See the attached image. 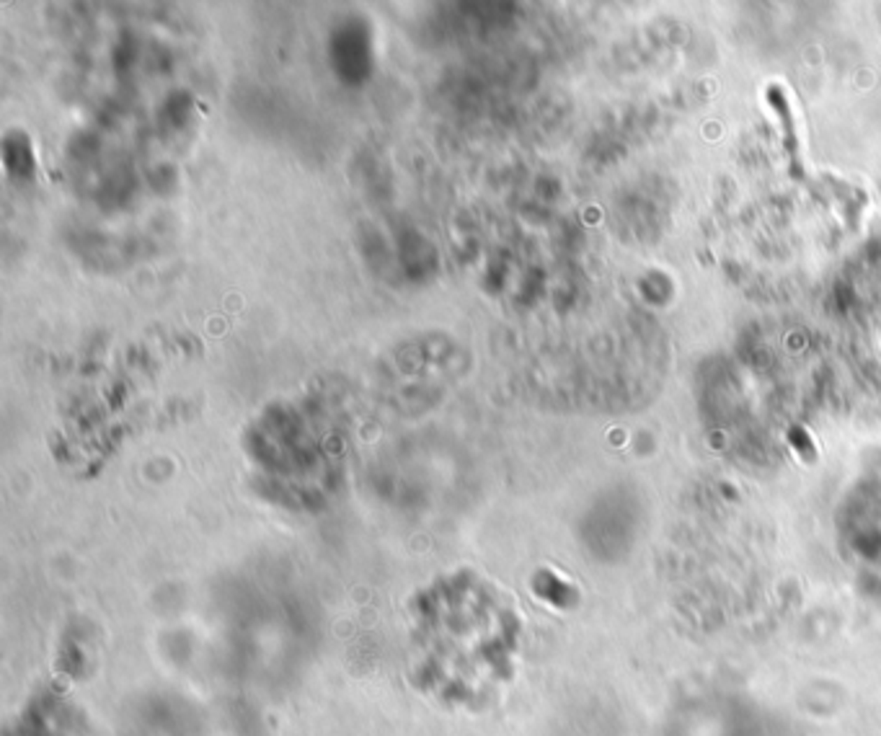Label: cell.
<instances>
[{"label":"cell","instance_id":"2","mask_svg":"<svg viewBox=\"0 0 881 736\" xmlns=\"http://www.w3.org/2000/svg\"><path fill=\"white\" fill-rule=\"evenodd\" d=\"M788 442H791V445L798 449V455L804 457V460H814V457H817V455H814V452H817V447H814L812 437H809V432H806L804 426H794V429L788 432Z\"/></svg>","mask_w":881,"mask_h":736},{"label":"cell","instance_id":"1","mask_svg":"<svg viewBox=\"0 0 881 736\" xmlns=\"http://www.w3.org/2000/svg\"><path fill=\"white\" fill-rule=\"evenodd\" d=\"M768 101H771V106L780 117V127H783V137H786V150H788V155H791V161L796 163L798 161V135H796V122H794L791 103H788V99L780 94V88H775V85L768 91Z\"/></svg>","mask_w":881,"mask_h":736}]
</instances>
